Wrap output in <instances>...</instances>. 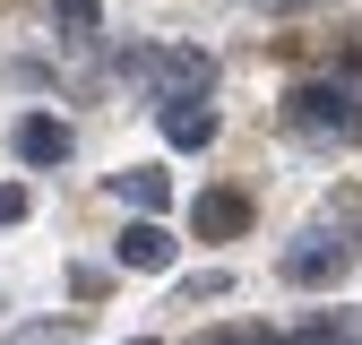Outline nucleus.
<instances>
[{"mask_svg": "<svg viewBox=\"0 0 362 345\" xmlns=\"http://www.w3.org/2000/svg\"><path fill=\"white\" fill-rule=\"evenodd\" d=\"M9 345H69V320H35V328H18Z\"/></svg>", "mask_w": 362, "mask_h": 345, "instance_id": "obj_9", "label": "nucleus"}, {"mask_svg": "<svg viewBox=\"0 0 362 345\" xmlns=\"http://www.w3.org/2000/svg\"><path fill=\"white\" fill-rule=\"evenodd\" d=\"M337 268H345V250H337L328 233H302V242L285 250V276H293V285H328Z\"/></svg>", "mask_w": 362, "mask_h": 345, "instance_id": "obj_6", "label": "nucleus"}, {"mask_svg": "<svg viewBox=\"0 0 362 345\" xmlns=\"http://www.w3.org/2000/svg\"><path fill=\"white\" fill-rule=\"evenodd\" d=\"M293 121H310V129H354V86H302L293 95Z\"/></svg>", "mask_w": 362, "mask_h": 345, "instance_id": "obj_5", "label": "nucleus"}, {"mask_svg": "<svg viewBox=\"0 0 362 345\" xmlns=\"http://www.w3.org/2000/svg\"><path fill=\"white\" fill-rule=\"evenodd\" d=\"M129 69L156 78L164 95H207V86H216V61H207V52H190V43H173V52H129Z\"/></svg>", "mask_w": 362, "mask_h": 345, "instance_id": "obj_1", "label": "nucleus"}, {"mask_svg": "<svg viewBox=\"0 0 362 345\" xmlns=\"http://www.w3.org/2000/svg\"><path fill=\"white\" fill-rule=\"evenodd\" d=\"M112 259H121V268H147V276H156V268H173V233L156 225V216H139V225L112 242Z\"/></svg>", "mask_w": 362, "mask_h": 345, "instance_id": "obj_4", "label": "nucleus"}, {"mask_svg": "<svg viewBox=\"0 0 362 345\" xmlns=\"http://www.w3.org/2000/svg\"><path fill=\"white\" fill-rule=\"evenodd\" d=\"M52 9H61V18H69L78 35H86V26H95V18H104V9H95V0H52Z\"/></svg>", "mask_w": 362, "mask_h": 345, "instance_id": "obj_10", "label": "nucleus"}, {"mask_svg": "<svg viewBox=\"0 0 362 345\" xmlns=\"http://www.w3.org/2000/svg\"><path fill=\"white\" fill-rule=\"evenodd\" d=\"M0 225H26V190L18 182H0Z\"/></svg>", "mask_w": 362, "mask_h": 345, "instance_id": "obj_11", "label": "nucleus"}, {"mask_svg": "<svg viewBox=\"0 0 362 345\" xmlns=\"http://www.w3.org/2000/svg\"><path fill=\"white\" fill-rule=\"evenodd\" d=\"M259 9H302V0H259Z\"/></svg>", "mask_w": 362, "mask_h": 345, "instance_id": "obj_12", "label": "nucleus"}, {"mask_svg": "<svg viewBox=\"0 0 362 345\" xmlns=\"http://www.w3.org/2000/svg\"><path fill=\"white\" fill-rule=\"evenodd\" d=\"M9 147H18V164H69V121L26 112V121L9 129Z\"/></svg>", "mask_w": 362, "mask_h": 345, "instance_id": "obj_2", "label": "nucleus"}, {"mask_svg": "<svg viewBox=\"0 0 362 345\" xmlns=\"http://www.w3.org/2000/svg\"><path fill=\"white\" fill-rule=\"evenodd\" d=\"M112 190H121L129 207H139V216H156V207L173 199V182H164V172H156V164H129V172H112Z\"/></svg>", "mask_w": 362, "mask_h": 345, "instance_id": "obj_8", "label": "nucleus"}, {"mask_svg": "<svg viewBox=\"0 0 362 345\" xmlns=\"http://www.w3.org/2000/svg\"><path fill=\"white\" fill-rule=\"evenodd\" d=\"M164 139H173V147H207V139H216L207 95H164Z\"/></svg>", "mask_w": 362, "mask_h": 345, "instance_id": "obj_7", "label": "nucleus"}, {"mask_svg": "<svg viewBox=\"0 0 362 345\" xmlns=\"http://www.w3.org/2000/svg\"><path fill=\"white\" fill-rule=\"evenodd\" d=\"M190 225H199L207 242H233V233L250 225V199H242V190H199V199H190Z\"/></svg>", "mask_w": 362, "mask_h": 345, "instance_id": "obj_3", "label": "nucleus"}]
</instances>
